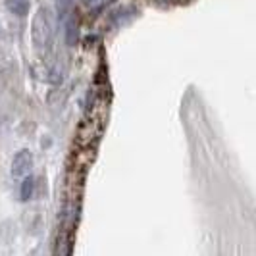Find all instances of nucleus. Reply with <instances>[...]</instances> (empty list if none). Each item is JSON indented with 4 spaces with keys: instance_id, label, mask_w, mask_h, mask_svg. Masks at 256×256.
Segmentation results:
<instances>
[{
    "instance_id": "obj_3",
    "label": "nucleus",
    "mask_w": 256,
    "mask_h": 256,
    "mask_svg": "<svg viewBox=\"0 0 256 256\" xmlns=\"http://www.w3.org/2000/svg\"><path fill=\"white\" fill-rule=\"evenodd\" d=\"M4 6L14 16H27L29 12V0H4Z\"/></svg>"
},
{
    "instance_id": "obj_7",
    "label": "nucleus",
    "mask_w": 256,
    "mask_h": 256,
    "mask_svg": "<svg viewBox=\"0 0 256 256\" xmlns=\"http://www.w3.org/2000/svg\"><path fill=\"white\" fill-rule=\"evenodd\" d=\"M85 2H87V4H92V2H94V0H85Z\"/></svg>"
},
{
    "instance_id": "obj_1",
    "label": "nucleus",
    "mask_w": 256,
    "mask_h": 256,
    "mask_svg": "<svg viewBox=\"0 0 256 256\" xmlns=\"http://www.w3.org/2000/svg\"><path fill=\"white\" fill-rule=\"evenodd\" d=\"M56 33V20L48 6H40L31 22V40L38 54H46L50 50Z\"/></svg>"
},
{
    "instance_id": "obj_6",
    "label": "nucleus",
    "mask_w": 256,
    "mask_h": 256,
    "mask_svg": "<svg viewBox=\"0 0 256 256\" xmlns=\"http://www.w3.org/2000/svg\"><path fill=\"white\" fill-rule=\"evenodd\" d=\"M72 2H74V0H56V6H58V12H60V16H64L66 12H70Z\"/></svg>"
},
{
    "instance_id": "obj_5",
    "label": "nucleus",
    "mask_w": 256,
    "mask_h": 256,
    "mask_svg": "<svg viewBox=\"0 0 256 256\" xmlns=\"http://www.w3.org/2000/svg\"><path fill=\"white\" fill-rule=\"evenodd\" d=\"M66 40H68V44H76L77 40V20L74 16L66 24Z\"/></svg>"
},
{
    "instance_id": "obj_4",
    "label": "nucleus",
    "mask_w": 256,
    "mask_h": 256,
    "mask_svg": "<svg viewBox=\"0 0 256 256\" xmlns=\"http://www.w3.org/2000/svg\"><path fill=\"white\" fill-rule=\"evenodd\" d=\"M35 192V178L33 176H24V181H22V187H20V196L22 200H29Z\"/></svg>"
},
{
    "instance_id": "obj_2",
    "label": "nucleus",
    "mask_w": 256,
    "mask_h": 256,
    "mask_svg": "<svg viewBox=\"0 0 256 256\" xmlns=\"http://www.w3.org/2000/svg\"><path fill=\"white\" fill-rule=\"evenodd\" d=\"M31 168H33V154L29 152L27 148H22L20 152L14 154L12 166H10L12 178H24L31 172Z\"/></svg>"
}]
</instances>
